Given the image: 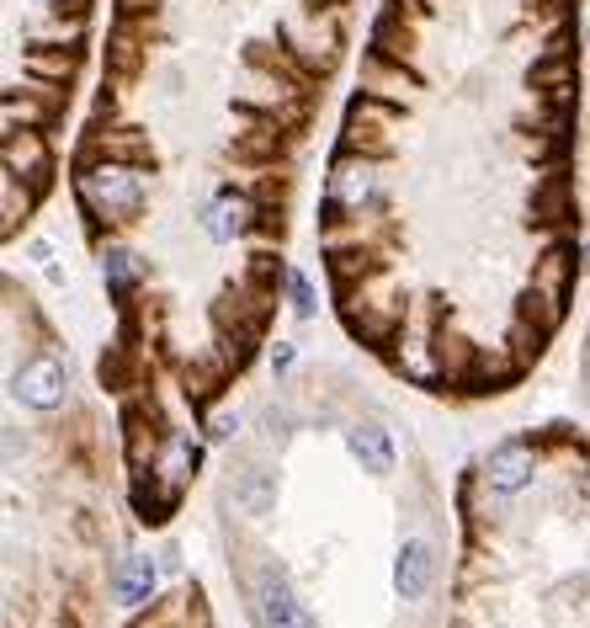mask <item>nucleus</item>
I'll use <instances>...</instances> for the list:
<instances>
[{"instance_id": "f257e3e1", "label": "nucleus", "mask_w": 590, "mask_h": 628, "mask_svg": "<svg viewBox=\"0 0 590 628\" xmlns=\"http://www.w3.org/2000/svg\"><path fill=\"white\" fill-rule=\"evenodd\" d=\"M75 192L96 218H139V209H144V181H139V170L128 166V161H113V155L80 166Z\"/></svg>"}, {"instance_id": "f03ea898", "label": "nucleus", "mask_w": 590, "mask_h": 628, "mask_svg": "<svg viewBox=\"0 0 590 628\" xmlns=\"http://www.w3.org/2000/svg\"><path fill=\"white\" fill-rule=\"evenodd\" d=\"M378 198V166L362 155H341L335 170H330V187H324V213L330 218H346V213H362Z\"/></svg>"}, {"instance_id": "7ed1b4c3", "label": "nucleus", "mask_w": 590, "mask_h": 628, "mask_svg": "<svg viewBox=\"0 0 590 628\" xmlns=\"http://www.w3.org/2000/svg\"><path fill=\"white\" fill-rule=\"evenodd\" d=\"M250 602H256L261 628H319L315 613L298 602V591L287 586L276 570H261V581H256V591H250Z\"/></svg>"}, {"instance_id": "20e7f679", "label": "nucleus", "mask_w": 590, "mask_h": 628, "mask_svg": "<svg viewBox=\"0 0 590 628\" xmlns=\"http://www.w3.org/2000/svg\"><path fill=\"white\" fill-rule=\"evenodd\" d=\"M11 394H16L27 411H59V405H64V368H59L54 357H33V363L16 374Z\"/></svg>"}, {"instance_id": "39448f33", "label": "nucleus", "mask_w": 590, "mask_h": 628, "mask_svg": "<svg viewBox=\"0 0 590 628\" xmlns=\"http://www.w3.org/2000/svg\"><path fill=\"white\" fill-rule=\"evenodd\" d=\"M432 576H436V554H432V544L410 538V544L399 548V559H393V591L415 602V596H426V591H432Z\"/></svg>"}, {"instance_id": "423d86ee", "label": "nucleus", "mask_w": 590, "mask_h": 628, "mask_svg": "<svg viewBox=\"0 0 590 628\" xmlns=\"http://www.w3.org/2000/svg\"><path fill=\"white\" fill-rule=\"evenodd\" d=\"M532 469H538V459H532V448L527 442H506V448H495L489 453V485L500 490V496H516L521 485H532Z\"/></svg>"}, {"instance_id": "0eeeda50", "label": "nucleus", "mask_w": 590, "mask_h": 628, "mask_svg": "<svg viewBox=\"0 0 590 628\" xmlns=\"http://www.w3.org/2000/svg\"><path fill=\"white\" fill-rule=\"evenodd\" d=\"M256 224V203L245 198V192H219L213 198V209H208V218H202V229L224 246V240H235V235H245Z\"/></svg>"}, {"instance_id": "6e6552de", "label": "nucleus", "mask_w": 590, "mask_h": 628, "mask_svg": "<svg viewBox=\"0 0 590 628\" xmlns=\"http://www.w3.org/2000/svg\"><path fill=\"white\" fill-rule=\"evenodd\" d=\"M5 170L11 176H33V181H43L48 176V144H43L38 128H5Z\"/></svg>"}, {"instance_id": "1a4fd4ad", "label": "nucleus", "mask_w": 590, "mask_h": 628, "mask_svg": "<svg viewBox=\"0 0 590 628\" xmlns=\"http://www.w3.org/2000/svg\"><path fill=\"white\" fill-rule=\"evenodd\" d=\"M346 442H352L356 463L367 469V474H389L393 469V442L384 426H373V420H356L352 431H346Z\"/></svg>"}, {"instance_id": "9d476101", "label": "nucleus", "mask_w": 590, "mask_h": 628, "mask_svg": "<svg viewBox=\"0 0 590 628\" xmlns=\"http://www.w3.org/2000/svg\"><path fill=\"white\" fill-rule=\"evenodd\" d=\"M569 283H575V251H564V246L532 266V294L553 298L558 309H564V298H569Z\"/></svg>"}, {"instance_id": "9b49d317", "label": "nucleus", "mask_w": 590, "mask_h": 628, "mask_svg": "<svg viewBox=\"0 0 590 628\" xmlns=\"http://www.w3.org/2000/svg\"><path fill=\"white\" fill-rule=\"evenodd\" d=\"M155 596V559L150 554H133L118 570V602L122 607H144Z\"/></svg>"}, {"instance_id": "f8f14e48", "label": "nucleus", "mask_w": 590, "mask_h": 628, "mask_svg": "<svg viewBox=\"0 0 590 628\" xmlns=\"http://www.w3.org/2000/svg\"><path fill=\"white\" fill-rule=\"evenodd\" d=\"M276 501V485H272V474L267 469H245L235 479V506L239 511H250V517H267Z\"/></svg>"}, {"instance_id": "ddd939ff", "label": "nucleus", "mask_w": 590, "mask_h": 628, "mask_svg": "<svg viewBox=\"0 0 590 628\" xmlns=\"http://www.w3.org/2000/svg\"><path fill=\"white\" fill-rule=\"evenodd\" d=\"M102 272H107V277H113V288H128V283H133V272H139V266H133V261H128V251H107V256H102Z\"/></svg>"}, {"instance_id": "4468645a", "label": "nucleus", "mask_w": 590, "mask_h": 628, "mask_svg": "<svg viewBox=\"0 0 590 628\" xmlns=\"http://www.w3.org/2000/svg\"><path fill=\"white\" fill-rule=\"evenodd\" d=\"M27 209H33V198L27 192L16 198V176L5 170V229H16V218H27Z\"/></svg>"}, {"instance_id": "2eb2a0df", "label": "nucleus", "mask_w": 590, "mask_h": 628, "mask_svg": "<svg viewBox=\"0 0 590 628\" xmlns=\"http://www.w3.org/2000/svg\"><path fill=\"white\" fill-rule=\"evenodd\" d=\"M293 309H298V320H309V315H315V288H309V277H304V272H293Z\"/></svg>"}, {"instance_id": "dca6fc26", "label": "nucleus", "mask_w": 590, "mask_h": 628, "mask_svg": "<svg viewBox=\"0 0 590 628\" xmlns=\"http://www.w3.org/2000/svg\"><path fill=\"white\" fill-rule=\"evenodd\" d=\"M235 426H239L235 416H213V420H208V437H229Z\"/></svg>"}, {"instance_id": "f3484780", "label": "nucleus", "mask_w": 590, "mask_h": 628, "mask_svg": "<svg viewBox=\"0 0 590 628\" xmlns=\"http://www.w3.org/2000/svg\"><path fill=\"white\" fill-rule=\"evenodd\" d=\"M378 38H393V27H389V22L378 27ZM384 54H399V59H404V43H384Z\"/></svg>"}, {"instance_id": "a211bd4d", "label": "nucleus", "mask_w": 590, "mask_h": 628, "mask_svg": "<svg viewBox=\"0 0 590 628\" xmlns=\"http://www.w3.org/2000/svg\"><path fill=\"white\" fill-rule=\"evenodd\" d=\"M287 363H293V346H276V352H272V368H276V374H282Z\"/></svg>"}, {"instance_id": "6ab92c4d", "label": "nucleus", "mask_w": 590, "mask_h": 628, "mask_svg": "<svg viewBox=\"0 0 590 628\" xmlns=\"http://www.w3.org/2000/svg\"><path fill=\"white\" fill-rule=\"evenodd\" d=\"M38 5H64V0H38Z\"/></svg>"}, {"instance_id": "aec40b11", "label": "nucleus", "mask_w": 590, "mask_h": 628, "mask_svg": "<svg viewBox=\"0 0 590 628\" xmlns=\"http://www.w3.org/2000/svg\"><path fill=\"white\" fill-rule=\"evenodd\" d=\"M586 266H590V251H586Z\"/></svg>"}]
</instances>
